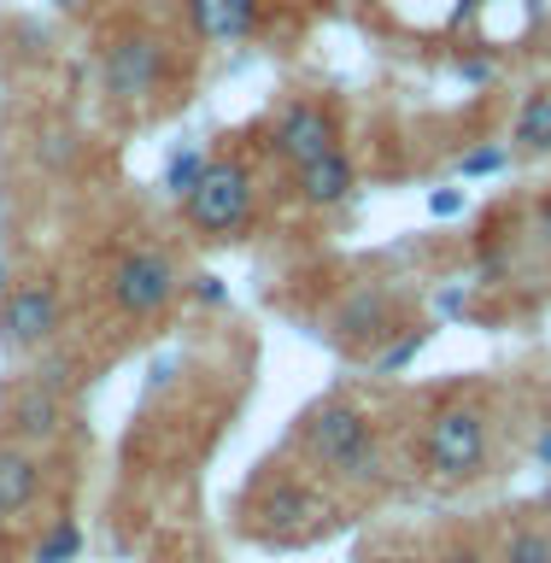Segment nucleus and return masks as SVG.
I'll return each instance as SVG.
<instances>
[{"instance_id": "f257e3e1", "label": "nucleus", "mask_w": 551, "mask_h": 563, "mask_svg": "<svg viewBox=\"0 0 551 563\" xmlns=\"http://www.w3.org/2000/svg\"><path fill=\"white\" fill-rule=\"evenodd\" d=\"M299 446H306L311 464L346 475V482H376L382 475V452H376V434H370V417L352 399L311 405L306 422H299Z\"/></svg>"}, {"instance_id": "f03ea898", "label": "nucleus", "mask_w": 551, "mask_h": 563, "mask_svg": "<svg viewBox=\"0 0 551 563\" xmlns=\"http://www.w3.org/2000/svg\"><path fill=\"white\" fill-rule=\"evenodd\" d=\"M188 218L200 235L211 241H235L246 223H253V176H246V165H235V158H218V165H206L200 188L188 194Z\"/></svg>"}, {"instance_id": "7ed1b4c3", "label": "nucleus", "mask_w": 551, "mask_h": 563, "mask_svg": "<svg viewBox=\"0 0 551 563\" xmlns=\"http://www.w3.org/2000/svg\"><path fill=\"white\" fill-rule=\"evenodd\" d=\"M165 70H170L165 42H158L153 30H130V35H118V42L106 47V95H112L118 106H141V100L158 95Z\"/></svg>"}, {"instance_id": "20e7f679", "label": "nucleus", "mask_w": 551, "mask_h": 563, "mask_svg": "<svg viewBox=\"0 0 551 563\" xmlns=\"http://www.w3.org/2000/svg\"><path fill=\"white\" fill-rule=\"evenodd\" d=\"M176 288H183V276H176V264L158 253V246H135V253H123L112 264V306L123 317H153L165 311Z\"/></svg>"}, {"instance_id": "39448f33", "label": "nucleus", "mask_w": 551, "mask_h": 563, "mask_svg": "<svg viewBox=\"0 0 551 563\" xmlns=\"http://www.w3.org/2000/svg\"><path fill=\"white\" fill-rule=\"evenodd\" d=\"M429 464L447 482H470L487 464V417L475 405H452L429 422Z\"/></svg>"}, {"instance_id": "423d86ee", "label": "nucleus", "mask_w": 551, "mask_h": 563, "mask_svg": "<svg viewBox=\"0 0 551 563\" xmlns=\"http://www.w3.org/2000/svg\"><path fill=\"white\" fill-rule=\"evenodd\" d=\"M253 517H258L253 528L264 540H306V534H317V528H329L334 505L306 482H271L253 499Z\"/></svg>"}, {"instance_id": "0eeeda50", "label": "nucleus", "mask_w": 551, "mask_h": 563, "mask_svg": "<svg viewBox=\"0 0 551 563\" xmlns=\"http://www.w3.org/2000/svg\"><path fill=\"white\" fill-rule=\"evenodd\" d=\"M65 317V299L53 282H24V288H7L0 299V341L12 352H35L53 341V329H59Z\"/></svg>"}, {"instance_id": "6e6552de", "label": "nucleus", "mask_w": 551, "mask_h": 563, "mask_svg": "<svg viewBox=\"0 0 551 563\" xmlns=\"http://www.w3.org/2000/svg\"><path fill=\"white\" fill-rule=\"evenodd\" d=\"M329 147H334V118L317 100H294L276 123V153L299 170V165H311V158H323Z\"/></svg>"}, {"instance_id": "1a4fd4ad", "label": "nucleus", "mask_w": 551, "mask_h": 563, "mask_svg": "<svg viewBox=\"0 0 551 563\" xmlns=\"http://www.w3.org/2000/svg\"><path fill=\"white\" fill-rule=\"evenodd\" d=\"M352 188H359V170H352V158L341 147H329L323 158L299 165V200L306 206H341Z\"/></svg>"}, {"instance_id": "9d476101", "label": "nucleus", "mask_w": 551, "mask_h": 563, "mask_svg": "<svg viewBox=\"0 0 551 563\" xmlns=\"http://www.w3.org/2000/svg\"><path fill=\"white\" fill-rule=\"evenodd\" d=\"M188 18L206 42H246L258 30V0H188Z\"/></svg>"}, {"instance_id": "9b49d317", "label": "nucleus", "mask_w": 551, "mask_h": 563, "mask_svg": "<svg viewBox=\"0 0 551 563\" xmlns=\"http://www.w3.org/2000/svg\"><path fill=\"white\" fill-rule=\"evenodd\" d=\"M7 417H12V429L24 434V440H47V434H59V422H65L59 387H53V382H30V387H18Z\"/></svg>"}, {"instance_id": "f8f14e48", "label": "nucleus", "mask_w": 551, "mask_h": 563, "mask_svg": "<svg viewBox=\"0 0 551 563\" xmlns=\"http://www.w3.org/2000/svg\"><path fill=\"white\" fill-rule=\"evenodd\" d=\"M35 487H42V464H35L30 452H18V446H0V517L30 510Z\"/></svg>"}, {"instance_id": "ddd939ff", "label": "nucleus", "mask_w": 551, "mask_h": 563, "mask_svg": "<svg viewBox=\"0 0 551 563\" xmlns=\"http://www.w3.org/2000/svg\"><path fill=\"white\" fill-rule=\"evenodd\" d=\"M517 147L522 153H551V88H540V95L522 100V112H517Z\"/></svg>"}, {"instance_id": "4468645a", "label": "nucleus", "mask_w": 551, "mask_h": 563, "mask_svg": "<svg viewBox=\"0 0 551 563\" xmlns=\"http://www.w3.org/2000/svg\"><path fill=\"white\" fill-rule=\"evenodd\" d=\"M206 165H211V158H206L200 147H176L170 165H165V194H170V200H188V194L200 188Z\"/></svg>"}, {"instance_id": "2eb2a0df", "label": "nucleus", "mask_w": 551, "mask_h": 563, "mask_svg": "<svg viewBox=\"0 0 551 563\" xmlns=\"http://www.w3.org/2000/svg\"><path fill=\"white\" fill-rule=\"evenodd\" d=\"M387 323V294H352L346 311H341V334H382Z\"/></svg>"}, {"instance_id": "dca6fc26", "label": "nucleus", "mask_w": 551, "mask_h": 563, "mask_svg": "<svg viewBox=\"0 0 551 563\" xmlns=\"http://www.w3.org/2000/svg\"><path fill=\"white\" fill-rule=\"evenodd\" d=\"M499 563H551V528H517V534H505Z\"/></svg>"}, {"instance_id": "f3484780", "label": "nucleus", "mask_w": 551, "mask_h": 563, "mask_svg": "<svg viewBox=\"0 0 551 563\" xmlns=\"http://www.w3.org/2000/svg\"><path fill=\"white\" fill-rule=\"evenodd\" d=\"M77 545H82V534L70 522H53L47 534H42V545H35V563H70L77 558Z\"/></svg>"}, {"instance_id": "a211bd4d", "label": "nucleus", "mask_w": 551, "mask_h": 563, "mask_svg": "<svg viewBox=\"0 0 551 563\" xmlns=\"http://www.w3.org/2000/svg\"><path fill=\"white\" fill-rule=\"evenodd\" d=\"M505 165H510V147H475V153L458 158V170H464V176H493Z\"/></svg>"}, {"instance_id": "6ab92c4d", "label": "nucleus", "mask_w": 551, "mask_h": 563, "mask_svg": "<svg viewBox=\"0 0 551 563\" xmlns=\"http://www.w3.org/2000/svg\"><path fill=\"white\" fill-rule=\"evenodd\" d=\"M429 211H434V218H458V211H464V188H434Z\"/></svg>"}, {"instance_id": "aec40b11", "label": "nucleus", "mask_w": 551, "mask_h": 563, "mask_svg": "<svg viewBox=\"0 0 551 563\" xmlns=\"http://www.w3.org/2000/svg\"><path fill=\"white\" fill-rule=\"evenodd\" d=\"M194 294H200V299H211V306H218V299H223L218 276H194Z\"/></svg>"}, {"instance_id": "412c9836", "label": "nucleus", "mask_w": 551, "mask_h": 563, "mask_svg": "<svg viewBox=\"0 0 551 563\" xmlns=\"http://www.w3.org/2000/svg\"><path fill=\"white\" fill-rule=\"evenodd\" d=\"M487 70H493L487 59H464V82H487Z\"/></svg>"}, {"instance_id": "4be33fe9", "label": "nucleus", "mask_w": 551, "mask_h": 563, "mask_svg": "<svg viewBox=\"0 0 551 563\" xmlns=\"http://www.w3.org/2000/svg\"><path fill=\"white\" fill-rule=\"evenodd\" d=\"M535 452H540V464H551V429H546V434L535 440Z\"/></svg>"}, {"instance_id": "5701e85b", "label": "nucleus", "mask_w": 551, "mask_h": 563, "mask_svg": "<svg viewBox=\"0 0 551 563\" xmlns=\"http://www.w3.org/2000/svg\"><path fill=\"white\" fill-rule=\"evenodd\" d=\"M7 288H12V276H7V264H0V299H7Z\"/></svg>"}, {"instance_id": "b1692460", "label": "nucleus", "mask_w": 551, "mask_h": 563, "mask_svg": "<svg viewBox=\"0 0 551 563\" xmlns=\"http://www.w3.org/2000/svg\"><path fill=\"white\" fill-rule=\"evenodd\" d=\"M447 563H482V558H475V552H458V558H447Z\"/></svg>"}, {"instance_id": "393cba45", "label": "nucleus", "mask_w": 551, "mask_h": 563, "mask_svg": "<svg viewBox=\"0 0 551 563\" xmlns=\"http://www.w3.org/2000/svg\"><path fill=\"white\" fill-rule=\"evenodd\" d=\"M53 7H65V12H70V7H82V0H53Z\"/></svg>"}, {"instance_id": "a878e982", "label": "nucleus", "mask_w": 551, "mask_h": 563, "mask_svg": "<svg viewBox=\"0 0 551 563\" xmlns=\"http://www.w3.org/2000/svg\"><path fill=\"white\" fill-rule=\"evenodd\" d=\"M546 229H551V206H546Z\"/></svg>"}]
</instances>
